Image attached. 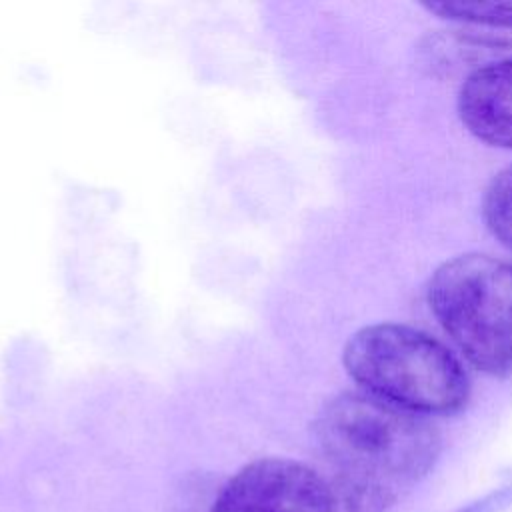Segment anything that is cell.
Returning <instances> with one entry per match:
<instances>
[{
    "label": "cell",
    "instance_id": "obj_1",
    "mask_svg": "<svg viewBox=\"0 0 512 512\" xmlns=\"http://www.w3.org/2000/svg\"><path fill=\"white\" fill-rule=\"evenodd\" d=\"M332 488L348 512H390L436 464L438 430L366 392L332 398L316 420Z\"/></svg>",
    "mask_w": 512,
    "mask_h": 512
},
{
    "label": "cell",
    "instance_id": "obj_2",
    "mask_svg": "<svg viewBox=\"0 0 512 512\" xmlns=\"http://www.w3.org/2000/svg\"><path fill=\"white\" fill-rule=\"evenodd\" d=\"M342 362L362 392L418 416L458 412L470 396L460 360L440 340L406 324L360 328L348 338Z\"/></svg>",
    "mask_w": 512,
    "mask_h": 512
},
{
    "label": "cell",
    "instance_id": "obj_3",
    "mask_svg": "<svg viewBox=\"0 0 512 512\" xmlns=\"http://www.w3.org/2000/svg\"><path fill=\"white\" fill-rule=\"evenodd\" d=\"M428 306L462 356L488 376H512V262L460 254L428 282Z\"/></svg>",
    "mask_w": 512,
    "mask_h": 512
},
{
    "label": "cell",
    "instance_id": "obj_4",
    "mask_svg": "<svg viewBox=\"0 0 512 512\" xmlns=\"http://www.w3.org/2000/svg\"><path fill=\"white\" fill-rule=\"evenodd\" d=\"M208 512H338L332 484L290 458H260L240 468Z\"/></svg>",
    "mask_w": 512,
    "mask_h": 512
},
{
    "label": "cell",
    "instance_id": "obj_5",
    "mask_svg": "<svg viewBox=\"0 0 512 512\" xmlns=\"http://www.w3.org/2000/svg\"><path fill=\"white\" fill-rule=\"evenodd\" d=\"M458 116L478 140L512 148V58L476 68L462 82Z\"/></svg>",
    "mask_w": 512,
    "mask_h": 512
},
{
    "label": "cell",
    "instance_id": "obj_6",
    "mask_svg": "<svg viewBox=\"0 0 512 512\" xmlns=\"http://www.w3.org/2000/svg\"><path fill=\"white\" fill-rule=\"evenodd\" d=\"M422 6L440 18L512 28V0H434L424 2Z\"/></svg>",
    "mask_w": 512,
    "mask_h": 512
},
{
    "label": "cell",
    "instance_id": "obj_7",
    "mask_svg": "<svg viewBox=\"0 0 512 512\" xmlns=\"http://www.w3.org/2000/svg\"><path fill=\"white\" fill-rule=\"evenodd\" d=\"M482 216L492 236L512 252V164L490 180L482 198Z\"/></svg>",
    "mask_w": 512,
    "mask_h": 512
}]
</instances>
